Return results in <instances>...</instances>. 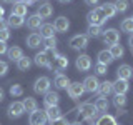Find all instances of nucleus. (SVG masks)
Wrapping results in <instances>:
<instances>
[{
	"instance_id": "nucleus-47",
	"label": "nucleus",
	"mask_w": 133,
	"mask_h": 125,
	"mask_svg": "<svg viewBox=\"0 0 133 125\" xmlns=\"http://www.w3.org/2000/svg\"><path fill=\"white\" fill-rule=\"evenodd\" d=\"M128 45H130V48H131V52H133V33L130 35V39H128Z\"/></svg>"
},
{
	"instance_id": "nucleus-42",
	"label": "nucleus",
	"mask_w": 133,
	"mask_h": 125,
	"mask_svg": "<svg viewBox=\"0 0 133 125\" xmlns=\"http://www.w3.org/2000/svg\"><path fill=\"white\" fill-rule=\"evenodd\" d=\"M8 39H10V32H8V28H7V30H0V42H5V43H7Z\"/></svg>"
},
{
	"instance_id": "nucleus-6",
	"label": "nucleus",
	"mask_w": 133,
	"mask_h": 125,
	"mask_svg": "<svg viewBox=\"0 0 133 125\" xmlns=\"http://www.w3.org/2000/svg\"><path fill=\"white\" fill-rule=\"evenodd\" d=\"M33 90L37 92V93H47L50 92V78L48 77H40L37 78L35 83H33Z\"/></svg>"
},
{
	"instance_id": "nucleus-41",
	"label": "nucleus",
	"mask_w": 133,
	"mask_h": 125,
	"mask_svg": "<svg viewBox=\"0 0 133 125\" xmlns=\"http://www.w3.org/2000/svg\"><path fill=\"white\" fill-rule=\"evenodd\" d=\"M7 72H8V64L3 62V60H0V77H5Z\"/></svg>"
},
{
	"instance_id": "nucleus-37",
	"label": "nucleus",
	"mask_w": 133,
	"mask_h": 125,
	"mask_svg": "<svg viewBox=\"0 0 133 125\" xmlns=\"http://www.w3.org/2000/svg\"><path fill=\"white\" fill-rule=\"evenodd\" d=\"M113 5L116 8V12H127L128 10V0H115Z\"/></svg>"
},
{
	"instance_id": "nucleus-21",
	"label": "nucleus",
	"mask_w": 133,
	"mask_h": 125,
	"mask_svg": "<svg viewBox=\"0 0 133 125\" xmlns=\"http://www.w3.org/2000/svg\"><path fill=\"white\" fill-rule=\"evenodd\" d=\"M45 114H47V118L50 120V122H53V120H57V118H60V117H63L58 105H55V107H47Z\"/></svg>"
},
{
	"instance_id": "nucleus-17",
	"label": "nucleus",
	"mask_w": 133,
	"mask_h": 125,
	"mask_svg": "<svg viewBox=\"0 0 133 125\" xmlns=\"http://www.w3.org/2000/svg\"><path fill=\"white\" fill-rule=\"evenodd\" d=\"M55 35V27H53V23H42L40 25V37L42 39H52V37Z\"/></svg>"
},
{
	"instance_id": "nucleus-29",
	"label": "nucleus",
	"mask_w": 133,
	"mask_h": 125,
	"mask_svg": "<svg viewBox=\"0 0 133 125\" xmlns=\"http://www.w3.org/2000/svg\"><path fill=\"white\" fill-rule=\"evenodd\" d=\"M22 103H23V107H25V112H30V114L38 108V103H37V100L33 98V97H27Z\"/></svg>"
},
{
	"instance_id": "nucleus-54",
	"label": "nucleus",
	"mask_w": 133,
	"mask_h": 125,
	"mask_svg": "<svg viewBox=\"0 0 133 125\" xmlns=\"http://www.w3.org/2000/svg\"><path fill=\"white\" fill-rule=\"evenodd\" d=\"M130 18H131V20H133V15H131V17H130Z\"/></svg>"
},
{
	"instance_id": "nucleus-7",
	"label": "nucleus",
	"mask_w": 133,
	"mask_h": 125,
	"mask_svg": "<svg viewBox=\"0 0 133 125\" xmlns=\"http://www.w3.org/2000/svg\"><path fill=\"white\" fill-rule=\"evenodd\" d=\"M75 67H77L80 72H88V70L91 68V58H90V55L83 53V55L77 57V60H75Z\"/></svg>"
},
{
	"instance_id": "nucleus-45",
	"label": "nucleus",
	"mask_w": 133,
	"mask_h": 125,
	"mask_svg": "<svg viewBox=\"0 0 133 125\" xmlns=\"http://www.w3.org/2000/svg\"><path fill=\"white\" fill-rule=\"evenodd\" d=\"M8 28V22L7 20H0V30H7Z\"/></svg>"
},
{
	"instance_id": "nucleus-30",
	"label": "nucleus",
	"mask_w": 133,
	"mask_h": 125,
	"mask_svg": "<svg viewBox=\"0 0 133 125\" xmlns=\"http://www.w3.org/2000/svg\"><path fill=\"white\" fill-rule=\"evenodd\" d=\"M108 52L111 53V57H113V58H122V57L125 55V48L122 47V45H118V43H115V45H110Z\"/></svg>"
},
{
	"instance_id": "nucleus-11",
	"label": "nucleus",
	"mask_w": 133,
	"mask_h": 125,
	"mask_svg": "<svg viewBox=\"0 0 133 125\" xmlns=\"http://www.w3.org/2000/svg\"><path fill=\"white\" fill-rule=\"evenodd\" d=\"M133 77V68L130 65L123 64L120 65L118 68H116V78H122V80H130V78Z\"/></svg>"
},
{
	"instance_id": "nucleus-55",
	"label": "nucleus",
	"mask_w": 133,
	"mask_h": 125,
	"mask_svg": "<svg viewBox=\"0 0 133 125\" xmlns=\"http://www.w3.org/2000/svg\"><path fill=\"white\" fill-rule=\"evenodd\" d=\"M116 125H118V123H116Z\"/></svg>"
},
{
	"instance_id": "nucleus-44",
	"label": "nucleus",
	"mask_w": 133,
	"mask_h": 125,
	"mask_svg": "<svg viewBox=\"0 0 133 125\" xmlns=\"http://www.w3.org/2000/svg\"><path fill=\"white\" fill-rule=\"evenodd\" d=\"M7 43L5 42H0V55H3V53H7Z\"/></svg>"
},
{
	"instance_id": "nucleus-40",
	"label": "nucleus",
	"mask_w": 133,
	"mask_h": 125,
	"mask_svg": "<svg viewBox=\"0 0 133 125\" xmlns=\"http://www.w3.org/2000/svg\"><path fill=\"white\" fill-rule=\"evenodd\" d=\"M95 72H97V75H105V73H108V65L97 64V65H95Z\"/></svg>"
},
{
	"instance_id": "nucleus-16",
	"label": "nucleus",
	"mask_w": 133,
	"mask_h": 125,
	"mask_svg": "<svg viewBox=\"0 0 133 125\" xmlns=\"http://www.w3.org/2000/svg\"><path fill=\"white\" fill-rule=\"evenodd\" d=\"M27 3H23L22 0H15L14 5H12V14L18 15V17H25L27 15Z\"/></svg>"
},
{
	"instance_id": "nucleus-31",
	"label": "nucleus",
	"mask_w": 133,
	"mask_h": 125,
	"mask_svg": "<svg viewBox=\"0 0 133 125\" xmlns=\"http://www.w3.org/2000/svg\"><path fill=\"white\" fill-rule=\"evenodd\" d=\"M17 67H18V70H22V72H27V70L32 67V58H28V57L23 55L18 62H17Z\"/></svg>"
},
{
	"instance_id": "nucleus-38",
	"label": "nucleus",
	"mask_w": 133,
	"mask_h": 125,
	"mask_svg": "<svg viewBox=\"0 0 133 125\" xmlns=\"http://www.w3.org/2000/svg\"><path fill=\"white\" fill-rule=\"evenodd\" d=\"M10 93H12V97H20V95H23V87L18 85V83H14L10 87Z\"/></svg>"
},
{
	"instance_id": "nucleus-35",
	"label": "nucleus",
	"mask_w": 133,
	"mask_h": 125,
	"mask_svg": "<svg viewBox=\"0 0 133 125\" xmlns=\"http://www.w3.org/2000/svg\"><path fill=\"white\" fill-rule=\"evenodd\" d=\"M113 105L116 108H122L127 105V95H120V93H115V97H113Z\"/></svg>"
},
{
	"instance_id": "nucleus-8",
	"label": "nucleus",
	"mask_w": 133,
	"mask_h": 125,
	"mask_svg": "<svg viewBox=\"0 0 133 125\" xmlns=\"http://www.w3.org/2000/svg\"><path fill=\"white\" fill-rule=\"evenodd\" d=\"M98 87H100V82L95 75H90V77H87L83 80V89H85V92H88V93L98 92Z\"/></svg>"
},
{
	"instance_id": "nucleus-1",
	"label": "nucleus",
	"mask_w": 133,
	"mask_h": 125,
	"mask_svg": "<svg viewBox=\"0 0 133 125\" xmlns=\"http://www.w3.org/2000/svg\"><path fill=\"white\" fill-rule=\"evenodd\" d=\"M87 20H88V25H98V27H102V25L107 22V17L103 14L102 7H95L91 12H88Z\"/></svg>"
},
{
	"instance_id": "nucleus-20",
	"label": "nucleus",
	"mask_w": 133,
	"mask_h": 125,
	"mask_svg": "<svg viewBox=\"0 0 133 125\" xmlns=\"http://www.w3.org/2000/svg\"><path fill=\"white\" fill-rule=\"evenodd\" d=\"M98 93H100V97H108L110 93H113V83L108 80L102 82L98 87Z\"/></svg>"
},
{
	"instance_id": "nucleus-2",
	"label": "nucleus",
	"mask_w": 133,
	"mask_h": 125,
	"mask_svg": "<svg viewBox=\"0 0 133 125\" xmlns=\"http://www.w3.org/2000/svg\"><path fill=\"white\" fill-rule=\"evenodd\" d=\"M78 115L82 117V118H85V120H93L95 117L98 115V112H97V108H95L93 103H82L80 108H78Z\"/></svg>"
},
{
	"instance_id": "nucleus-24",
	"label": "nucleus",
	"mask_w": 133,
	"mask_h": 125,
	"mask_svg": "<svg viewBox=\"0 0 133 125\" xmlns=\"http://www.w3.org/2000/svg\"><path fill=\"white\" fill-rule=\"evenodd\" d=\"M7 55H8V58H10L12 62H18L20 58L23 57V50L20 47H10L7 50Z\"/></svg>"
},
{
	"instance_id": "nucleus-43",
	"label": "nucleus",
	"mask_w": 133,
	"mask_h": 125,
	"mask_svg": "<svg viewBox=\"0 0 133 125\" xmlns=\"http://www.w3.org/2000/svg\"><path fill=\"white\" fill-rule=\"evenodd\" d=\"M52 125H70L68 122H66V118H63V117H60V118L53 120V122H50Z\"/></svg>"
},
{
	"instance_id": "nucleus-53",
	"label": "nucleus",
	"mask_w": 133,
	"mask_h": 125,
	"mask_svg": "<svg viewBox=\"0 0 133 125\" xmlns=\"http://www.w3.org/2000/svg\"><path fill=\"white\" fill-rule=\"evenodd\" d=\"M70 125H82L80 122H73V123H70Z\"/></svg>"
},
{
	"instance_id": "nucleus-22",
	"label": "nucleus",
	"mask_w": 133,
	"mask_h": 125,
	"mask_svg": "<svg viewBox=\"0 0 133 125\" xmlns=\"http://www.w3.org/2000/svg\"><path fill=\"white\" fill-rule=\"evenodd\" d=\"M42 17L40 15H37V14H33V15H30L27 18V27L30 28V30H37V28H40V25H42Z\"/></svg>"
},
{
	"instance_id": "nucleus-12",
	"label": "nucleus",
	"mask_w": 133,
	"mask_h": 125,
	"mask_svg": "<svg viewBox=\"0 0 133 125\" xmlns=\"http://www.w3.org/2000/svg\"><path fill=\"white\" fill-rule=\"evenodd\" d=\"M113 83V92L115 93H120V95H125L128 90H130V83H128V80H122V78H116Z\"/></svg>"
},
{
	"instance_id": "nucleus-5",
	"label": "nucleus",
	"mask_w": 133,
	"mask_h": 125,
	"mask_svg": "<svg viewBox=\"0 0 133 125\" xmlns=\"http://www.w3.org/2000/svg\"><path fill=\"white\" fill-rule=\"evenodd\" d=\"M7 114L10 118H18V117H22L25 114V107L22 102H12L10 105L7 108Z\"/></svg>"
},
{
	"instance_id": "nucleus-13",
	"label": "nucleus",
	"mask_w": 133,
	"mask_h": 125,
	"mask_svg": "<svg viewBox=\"0 0 133 125\" xmlns=\"http://www.w3.org/2000/svg\"><path fill=\"white\" fill-rule=\"evenodd\" d=\"M53 27H55V32L65 33L66 30H68V27H70V20L66 18V17H58V18L55 20V23H53Z\"/></svg>"
},
{
	"instance_id": "nucleus-10",
	"label": "nucleus",
	"mask_w": 133,
	"mask_h": 125,
	"mask_svg": "<svg viewBox=\"0 0 133 125\" xmlns=\"http://www.w3.org/2000/svg\"><path fill=\"white\" fill-rule=\"evenodd\" d=\"M47 120H48L47 114H45L43 110H38V108H37L35 112L30 114V125H45Z\"/></svg>"
},
{
	"instance_id": "nucleus-26",
	"label": "nucleus",
	"mask_w": 133,
	"mask_h": 125,
	"mask_svg": "<svg viewBox=\"0 0 133 125\" xmlns=\"http://www.w3.org/2000/svg\"><path fill=\"white\" fill-rule=\"evenodd\" d=\"M95 108H97L98 114H105V112H108V108H110V102L105 97H100L95 102Z\"/></svg>"
},
{
	"instance_id": "nucleus-23",
	"label": "nucleus",
	"mask_w": 133,
	"mask_h": 125,
	"mask_svg": "<svg viewBox=\"0 0 133 125\" xmlns=\"http://www.w3.org/2000/svg\"><path fill=\"white\" fill-rule=\"evenodd\" d=\"M43 42V39L40 37V33H30V35L27 37V45L30 48H37V47H40V43Z\"/></svg>"
},
{
	"instance_id": "nucleus-46",
	"label": "nucleus",
	"mask_w": 133,
	"mask_h": 125,
	"mask_svg": "<svg viewBox=\"0 0 133 125\" xmlns=\"http://www.w3.org/2000/svg\"><path fill=\"white\" fill-rule=\"evenodd\" d=\"M98 2H100V0H85V3H87V5H97Z\"/></svg>"
},
{
	"instance_id": "nucleus-34",
	"label": "nucleus",
	"mask_w": 133,
	"mask_h": 125,
	"mask_svg": "<svg viewBox=\"0 0 133 125\" xmlns=\"http://www.w3.org/2000/svg\"><path fill=\"white\" fill-rule=\"evenodd\" d=\"M55 62H57V68L58 70H65L66 67H68V58L65 55H60V53H58L55 57Z\"/></svg>"
},
{
	"instance_id": "nucleus-33",
	"label": "nucleus",
	"mask_w": 133,
	"mask_h": 125,
	"mask_svg": "<svg viewBox=\"0 0 133 125\" xmlns=\"http://www.w3.org/2000/svg\"><path fill=\"white\" fill-rule=\"evenodd\" d=\"M120 27H122V32H127V33L131 35V33H133V20L130 18V17H128V18H123Z\"/></svg>"
},
{
	"instance_id": "nucleus-25",
	"label": "nucleus",
	"mask_w": 133,
	"mask_h": 125,
	"mask_svg": "<svg viewBox=\"0 0 133 125\" xmlns=\"http://www.w3.org/2000/svg\"><path fill=\"white\" fill-rule=\"evenodd\" d=\"M102 10H103V14H105L107 20L108 18H113V17L118 14V12H116V8H115V5H113V2H105L102 5Z\"/></svg>"
},
{
	"instance_id": "nucleus-9",
	"label": "nucleus",
	"mask_w": 133,
	"mask_h": 125,
	"mask_svg": "<svg viewBox=\"0 0 133 125\" xmlns=\"http://www.w3.org/2000/svg\"><path fill=\"white\" fill-rule=\"evenodd\" d=\"M66 92H68L70 98H80L83 93H85V89H83V83L80 82H72L68 85V89H66Z\"/></svg>"
},
{
	"instance_id": "nucleus-14",
	"label": "nucleus",
	"mask_w": 133,
	"mask_h": 125,
	"mask_svg": "<svg viewBox=\"0 0 133 125\" xmlns=\"http://www.w3.org/2000/svg\"><path fill=\"white\" fill-rule=\"evenodd\" d=\"M35 64L38 67H45V68H52V64H50V58H48V53L47 52H38L35 55Z\"/></svg>"
},
{
	"instance_id": "nucleus-28",
	"label": "nucleus",
	"mask_w": 133,
	"mask_h": 125,
	"mask_svg": "<svg viewBox=\"0 0 133 125\" xmlns=\"http://www.w3.org/2000/svg\"><path fill=\"white\" fill-rule=\"evenodd\" d=\"M7 22H8V27L20 28V27H23L25 18H23V17H18V15H14V14H12V15H10V18H8Z\"/></svg>"
},
{
	"instance_id": "nucleus-19",
	"label": "nucleus",
	"mask_w": 133,
	"mask_h": 125,
	"mask_svg": "<svg viewBox=\"0 0 133 125\" xmlns=\"http://www.w3.org/2000/svg\"><path fill=\"white\" fill-rule=\"evenodd\" d=\"M53 14V7L50 5L48 2L42 3V5H38V8H37V15H40L42 18H48V17H52Z\"/></svg>"
},
{
	"instance_id": "nucleus-49",
	"label": "nucleus",
	"mask_w": 133,
	"mask_h": 125,
	"mask_svg": "<svg viewBox=\"0 0 133 125\" xmlns=\"http://www.w3.org/2000/svg\"><path fill=\"white\" fill-rule=\"evenodd\" d=\"M3 97H5V93H3V89H2V87H0V102H2V100H3Z\"/></svg>"
},
{
	"instance_id": "nucleus-50",
	"label": "nucleus",
	"mask_w": 133,
	"mask_h": 125,
	"mask_svg": "<svg viewBox=\"0 0 133 125\" xmlns=\"http://www.w3.org/2000/svg\"><path fill=\"white\" fill-rule=\"evenodd\" d=\"M22 2H23V3H27V7H28V5H32L35 0H22Z\"/></svg>"
},
{
	"instance_id": "nucleus-15",
	"label": "nucleus",
	"mask_w": 133,
	"mask_h": 125,
	"mask_svg": "<svg viewBox=\"0 0 133 125\" xmlns=\"http://www.w3.org/2000/svg\"><path fill=\"white\" fill-rule=\"evenodd\" d=\"M43 102H45V105L47 107H55L60 103V95H58V92H47L45 93V98H43Z\"/></svg>"
},
{
	"instance_id": "nucleus-4",
	"label": "nucleus",
	"mask_w": 133,
	"mask_h": 125,
	"mask_svg": "<svg viewBox=\"0 0 133 125\" xmlns=\"http://www.w3.org/2000/svg\"><path fill=\"white\" fill-rule=\"evenodd\" d=\"M102 37H103V42H105L107 45H115V43H118V42H120V32L116 30V28L103 30Z\"/></svg>"
},
{
	"instance_id": "nucleus-3",
	"label": "nucleus",
	"mask_w": 133,
	"mask_h": 125,
	"mask_svg": "<svg viewBox=\"0 0 133 125\" xmlns=\"http://www.w3.org/2000/svg\"><path fill=\"white\" fill-rule=\"evenodd\" d=\"M68 45L72 47L73 50H82V48H87L88 47V35H73L72 39H70Z\"/></svg>"
},
{
	"instance_id": "nucleus-27",
	"label": "nucleus",
	"mask_w": 133,
	"mask_h": 125,
	"mask_svg": "<svg viewBox=\"0 0 133 125\" xmlns=\"http://www.w3.org/2000/svg\"><path fill=\"white\" fill-rule=\"evenodd\" d=\"M115 58L111 57V53L108 52V50H102V52H98V64H103V65H110L111 62H113Z\"/></svg>"
},
{
	"instance_id": "nucleus-51",
	"label": "nucleus",
	"mask_w": 133,
	"mask_h": 125,
	"mask_svg": "<svg viewBox=\"0 0 133 125\" xmlns=\"http://www.w3.org/2000/svg\"><path fill=\"white\" fill-rule=\"evenodd\" d=\"M2 2H5V3H14L15 0H2Z\"/></svg>"
},
{
	"instance_id": "nucleus-36",
	"label": "nucleus",
	"mask_w": 133,
	"mask_h": 125,
	"mask_svg": "<svg viewBox=\"0 0 133 125\" xmlns=\"http://www.w3.org/2000/svg\"><path fill=\"white\" fill-rule=\"evenodd\" d=\"M87 32H88V33H87L88 37H100L103 33L102 27H98V25H88V30H87Z\"/></svg>"
},
{
	"instance_id": "nucleus-32",
	"label": "nucleus",
	"mask_w": 133,
	"mask_h": 125,
	"mask_svg": "<svg viewBox=\"0 0 133 125\" xmlns=\"http://www.w3.org/2000/svg\"><path fill=\"white\" fill-rule=\"evenodd\" d=\"M97 125H116V120H115V117H111V115H108V114H103L98 118Z\"/></svg>"
},
{
	"instance_id": "nucleus-39",
	"label": "nucleus",
	"mask_w": 133,
	"mask_h": 125,
	"mask_svg": "<svg viewBox=\"0 0 133 125\" xmlns=\"http://www.w3.org/2000/svg\"><path fill=\"white\" fill-rule=\"evenodd\" d=\"M45 47H47V52L48 50H55L57 48V39L52 37V39H45Z\"/></svg>"
},
{
	"instance_id": "nucleus-18",
	"label": "nucleus",
	"mask_w": 133,
	"mask_h": 125,
	"mask_svg": "<svg viewBox=\"0 0 133 125\" xmlns=\"http://www.w3.org/2000/svg\"><path fill=\"white\" fill-rule=\"evenodd\" d=\"M53 83H55V87H57V89H68V85H70L72 82L68 80V77H66V75H63L62 72H57Z\"/></svg>"
},
{
	"instance_id": "nucleus-52",
	"label": "nucleus",
	"mask_w": 133,
	"mask_h": 125,
	"mask_svg": "<svg viewBox=\"0 0 133 125\" xmlns=\"http://www.w3.org/2000/svg\"><path fill=\"white\" fill-rule=\"evenodd\" d=\"M58 2H62V3H66V2H70V0H58Z\"/></svg>"
},
{
	"instance_id": "nucleus-48",
	"label": "nucleus",
	"mask_w": 133,
	"mask_h": 125,
	"mask_svg": "<svg viewBox=\"0 0 133 125\" xmlns=\"http://www.w3.org/2000/svg\"><path fill=\"white\" fill-rule=\"evenodd\" d=\"M3 15H5V8H3L2 5H0V20L3 18Z\"/></svg>"
}]
</instances>
